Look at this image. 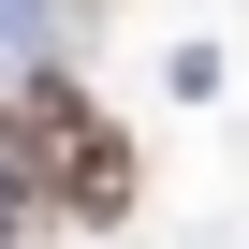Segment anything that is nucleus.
<instances>
[{
    "label": "nucleus",
    "mask_w": 249,
    "mask_h": 249,
    "mask_svg": "<svg viewBox=\"0 0 249 249\" xmlns=\"http://www.w3.org/2000/svg\"><path fill=\"white\" fill-rule=\"evenodd\" d=\"M15 161H30V191H59V205H88V220L132 205V147H117V132H103V103L59 88V73L15 103Z\"/></svg>",
    "instance_id": "obj_1"
}]
</instances>
